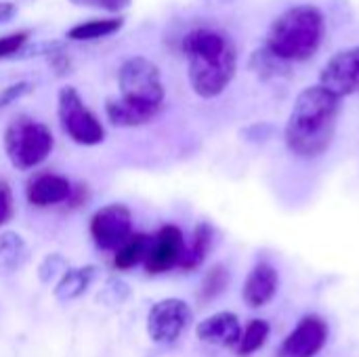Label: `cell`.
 I'll list each match as a JSON object with an SVG mask.
<instances>
[{
  "instance_id": "6da1fadb",
  "label": "cell",
  "mask_w": 359,
  "mask_h": 357,
  "mask_svg": "<svg viewBox=\"0 0 359 357\" xmlns=\"http://www.w3.org/2000/svg\"><path fill=\"white\" fill-rule=\"evenodd\" d=\"M339 116L341 99L337 95L320 84L301 90L284 126V143L288 151L303 160L324 156L334 141Z\"/></svg>"
},
{
  "instance_id": "7a4b0ae2",
  "label": "cell",
  "mask_w": 359,
  "mask_h": 357,
  "mask_svg": "<svg viewBox=\"0 0 359 357\" xmlns=\"http://www.w3.org/2000/svg\"><path fill=\"white\" fill-rule=\"evenodd\" d=\"M189 84L202 99L219 97L233 80L238 53L233 42L215 27H196L183 38Z\"/></svg>"
},
{
  "instance_id": "3957f363",
  "label": "cell",
  "mask_w": 359,
  "mask_h": 357,
  "mask_svg": "<svg viewBox=\"0 0 359 357\" xmlns=\"http://www.w3.org/2000/svg\"><path fill=\"white\" fill-rule=\"evenodd\" d=\"M326 34L324 15L318 6L301 4L284 11L269 27L265 48L284 63L307 61L322 46Z\"/></svg>"
},
{
  "instance_id": "277c9868",
  "label": "cell",
  "mask_w": 359,
  "mask_h": 357,
  "mask_svg": "<svg viewBox=\"0 0 359 357\" xmlns=\"http://www.w3.org/2000/svg\"><path fill=\"white\" fill-rule=\"evenodd\" d=\"M55 139L46 124L17 116L4 130V151L11 164L19 170H32L40 166L53 151Z\"/></svg>"
},
{
  "instance_id": "5b68a950",
  "label": "cell",
  "mask_w": 359,
  "mask_h": 357,
  "mask_svg": "<svg viewBox=\"0 0 359 357\" xmlns=\"http://www.w3.org/2000/svg\"><path fill=\"white\" fill-rule=\"evenodd\" d=\"M118 82H120L122 99L137 103V105L151 107L156 112L162 109L166 93H164L160 69L154 61H149L145 57L126 59L120 67Z\"/></svg>"
},
{
  "instance_id": "8992f818",
  "label": "cell",
  "mask_w": 359,
  "mask_h": 357,
  "mask_svg": "<svg viewBox=\"0 0 359 357\" xmlns=\"http://www.w3.org/2000/svg\"><path fill=\"white\" fill-rule=\"evenodd\" d=\"M59 122L65 135L78 145H99L105 139V128L97 116L84 105L82 97L74 86L59 90Z\"/></svg>"
},
{
  "instance_id": "52a82bcc",
  "label": "cell",
  "mask_w": 359,
  "mask_h": 357,
  "mask_svg": "<svg viewBox=\"0 0 359 357\" xmlns=\"http://www.w3.org/2000/svg\"><path fill=\"white\" fill-rule=\"evenodd\" d=\"M191 320L194 311L183 299H164L147 314V335L158 345H170L189 328Z\"/></svg>"
},
{
  "instance_id": "ba28073f",
  "label": "cell",
  "mask_w": 359,
  "mask_h": 357,
  "mask_svg": "<svg viewBox=\"0 0 359 357\" xmlns=\"http://www.w3.org/2000/svg\"><path fill=\"white\" fill-rule=\"evenodd\" d=\"M88 229L101 250H118L133 236V215L124 204H107L93 215Z\"/></svg>"
},
{
  "instance_id": "9c48e42d",
  "label": "cell",
  "mask_w": 359,
  "mask_h": 357,
  "mask_svg": "<svg viewBox=\"0 0 359 357\" xmlns=\"http://www.w3.org/2000/svg\"><path fill=\"white\" fill-rule=\"evenodd\" d=\"M328 324L324 318L311 314L301 318V322L290 330V335L278 347L276 357H313L328 343Z\"/></svg>"
},
{
  "instance_id": "30bf717a",
  "label": "cell",
  "mask_w": 359,
  "mask_h": 357,
  "mask_svg": "<svg viewBox=\"0 0 359 357\" xmlns=\"http://www.w3.org/2000/svg\"><path fill=\"white\" fill-rule=\"evenodd\" d=\"M320 86L339 99L359 90V46L337 53L320 72Z\"/></svg>"
},
{
  "instance_id": "8fae6325",
  "label": "cell",
  "mask_w": 359,
  "mask_h": 357,
  "mask_svg": "<svg viewBox=\"0 0 359 357\" xmlns=\"http://www.w3.org/2000/svg\"><path fill=\"white\" fill-rule=\"evenodd\" d=\"M183 250H185L183 231L177 225H164L149 242V250L143 261L145 271L151 276H160L179 267Z\"/></svg>"
},
{
  "instance_id": "7c38bea8",
  "label": "cell",
  "mask_w": 359,
  "mask_h": 357,
  "mask_svg": "<svg viewBox=\"0 0 359 357\" xmlns=\"http://www.w3.org/2000/svg\"><path fill=\"white\" fill-rule=\"evenodd\" d=\"M278 288H280L278 269L267 261H259L244 280L242 299L248 307L261 309L273 301V297L278 295Z\"/></svg>"
},
{
  "instance_id": "4fadbf2b",
  "label": "cell",
  "mask_w": 359,
  "mask_h": 357,
  "mask_svg": "<svg viewBox=\"0 0 359 357\" xmlns=\"http://www.w3.org/2000/svg\"><path fill=\"white\" fill-rule=\"evenodd\" d=\"M72 183L55 173H38L27 181L25 198L36 208H48L63 202H69L72 198Z\"/></svg>"
},
{
  "instance_id": "5bb4252c",
  "label": "cell",
  "mask_w": 359,
  "mask_h": 357,
  "mask_svg": "<svg viewBox=\"0 0 359 357\" xmlns=\"http://www.w3.org/2000/svg\"><path fill=\"white\" fill-rule=\"evenodd\" d=\"M196 337L206 345L231 349V347H238V343L242 339V324L236 314L219 311V314L202 320L196 326Z\"/></svg>"
},
{
  "instance_id": "9a60e30c",
  "label": "cell",
  "mask_w": 359,
  "mask_h": 357,
  "mask_svg": "<svg viewBox=\"0 0 359 357\" xmlns=\"http://www.w3.org/2000/svg\"><path fill=\"white\" fill-rule=\"evenodd\" d=\"M105 114H107V120L114 126L130 128V126H141V124L151 122L160 112H156L151 107H145V105L130 103V101H126L122 97H114V99H107Z\"/></svg>"
},
{
  "instance_id": "2e32d148",
  "label": "cell",
  "mask_w": 359,
  "mask_h": 357,
  "mask_svg": "<svg viewBox=\"0 0 359 357\" xmlns=\"http://www.w3.org/2000/svg\"><path fill=\"white\" fill-rule=\"evenodd\" d=\"M212 242H215V229H212V225L206 223V221H200L194 227L189 246H185V250H183L179 269H183V271H196L198 267H202V263L206 261V257H208V252L212 248Z\"/></svg>"
},
{
  "instance_id": "e0dca14e",
  "label": "cell",
  "mask_w": 359,
  "mask_h": 357,
  "mask_svg": "<svg viewBox=\"0 0 359 357\" xmlns=\"http://www.w3.org/2000/svg\"><path fill=\"white\" fill-rule=\"evenodd\" d=\"M97 278V267L95 265H84V267H72L65 269V274L59 278L55 286V297L63 303L80 299L95 282Z\"/></svg>"
},
{
  "instance_id": "ac0fdd59",
  "label": "cell",
  "mask_w": 359,
  "mask_h": 357,
  "mask_svg": "<svg viewBox=\"0 0 359 357\" xmlns=\"http://www.w3.org/2000/svg\"><path fill=\"white\" fill-rule=\"evenodd\" d=\"M149 242H151V236H147V234H135V236H130L116 250V257H114L116 269L128 271V269L137 267L139 263H143L145 257H147V250H149Z\"/></svg>"
},
{
  "instance_id": "d6986e66",
  "label": "cell",
  "mask_w": 359,
  "mask_h": 357,
  "mask_svg": "<svg viewBox=\"0 0 359 357\" xmlns=\"http://www.w3.org/2000/svg\"><path fill=\"white\" fill-rule=\"evenodd\" d=\"M27 259V248L21 236L17 234H0V276L17 271Z\"/></svg>"
},
{
  "instance_id": "ffe728a7",
  "label": "cell",
  "mask_w": 359,
  "mask_h": 357,
  "mask_svg": "<svg viewBox=\"0 0 359 357\" xmlns=\"http://www.w3.org/2000/svg\"><path fill=\"white\" fill-rule=\"evenodd\" d=\"M124 19L122 17H107V19H90L84 23L74 25L67 32L69 40H97V38H105L109 34H116L122 27Z\"/></svg>"
},
{
  "instance_id": "44dd1931",
  "label": "cell",
  "mask_w": 359,
  "mask_h": 357,
  "mask_svg": "<svg viewBox=\"0 0 359 357\" xmlns=\"http://www.w3.org/2000/svg\"><path fill=\"white\" fill-rule=\"evenodd\" d=\"M269 332H271V326L267 320H261V318H255L246 324V328L242 330V339L236 347L238 356L240 357H250L252 353H257L269 339Z\"/></svg>"
},
{
  "instance_id": "7402d4cb",
  "label": "cell",
  "mask_w": 359,
  "mask_h": 357,
  "mask_svg": "<svg viewBox=\"0 0 359 357\" xmlns=\"http://www.w3.org/2000/svg\"><path fill=\"white\" fill-rule=\"evenodd\" d=\"M227 286H229V269L225 265H221V263L212 265L206 271V276H204V280L200 284V292H198L200 303L202 305L212 303L215 299H219L227 290Z\"/></svg>"
},
{
  "instance_id": "603a6c76",
  "label": "cell",
  "mask_w": 359,
  "mask_h": 357,
  "mask_svg": "<svg viewBox=\"0 0 359 357\" xmlns=\"http://www.w3.org/2000/svg\"><path fill=\"white\" fill-rule=\"evenodd\" d=\"M250 67H252V69L257 72V76L263 78V80H269V78H276V76H282V74L288 72V63L280 61V59H278L276 55H271L265 46L259 48V50L252 55Z\"/></svg>"
},
{
  "instance_id": "cb8c5ba5",
  "label": "cell",
  "mask_w": 359,
  "mask_h": 357,
  "mask_svg": "<svg viewBox=\"0 0 359 357\" xmlns=\"http://www.w3.org/2000/svg\"><path fill=\"white\" fill-rule=\"evenodd\" d=\"M27 36H29L27 32H15V34H8V36H2L0 38V59L19 53L25 46Z\"/></svg>"
},
{
  "instance_id": "d4e9b609",
  "label": "cell",
  "mask_w": 359,
  "mask_h": 357,
  "mask_svg": "<svg viewBox=\"0 0 359 357\" xmlns=\"http://www.w3.org/2000/svg\"><path fill=\"white\" fill-rule=\"evenodd\" d=\"M65 261L59 257V255H48L44 261H42V265H40V280L42 282H50L57 274H65Z\"/></svg>"
},
{
  "instance_id": "484cf974",
  "label": "cell",
  "mask_w": 359,
  "mask_h": 357,
  "mask_svg": "<svg viewBox=\"0 0 359 357\" xmlns=\"http://www.w3.org/2000/svg\"><path fill=\"white\" fill-rule=\"evenodd\" d=\"M69 2L76 4V6L101 8V11H107V13H120L130 4V0H69Z\"/></svg>"
},
{
  "instance_id": "4316f807",
  "label": "cell",
  "mask_w": 359,
  "mask_h": 357,
  "mask_svg": "<svg viewBox=\"0 0 359 357\" xmlns=\"http://www.w3.org/2000/svg\"><path fill=\"white\" fill-rule=\"evenodd\" d=\"M27 90H29V82H25V80H21V82H15V84L6 86L4 90H0V107L11 105L13 101H17L19 97H23Z\"/></svg>"
},
{
  "instance_id": "83f0119b",
  "label": "cell",
  "mask_w": 359,
  "mask_h": 357,
  "mask_svg": "<svg viewBox=\"0 0 359 357\" xmlns=\"http://www.w3.org/2000/svg\"><path fill=\"white\" fill-rule=\"evenodd\" d=\"M13 217V196L4 181H0V227Z\"/></svg>"
},
{
  "instance_id": "f1b7e54d",
  "label": "cell",
  "mask_w": 359,
  "mask_h": 357,
  "mask_svg": "<svg viewBox=\"0 0 359 357\" xmlns=\"http://www.w3.org/2000/svg\"><path fill=\"white\" fill-rule=\"evenodd\" d=\"M242 135H246V139L248 141H267L271 135H273V126L271 124H255V126H250V128H246Z\"/></svg>"
},
{
  "instance_id": "f546056e",
  "label": "cell",
  "mask_w": 359,
  "mask_h": 357,
  "mask_svg": "<svg viewBox=\"0 0 359 357\" xmlns=\"http://www.w3.org/2000/svg\"><path fill=\"white\" fill-rule=\"evenodd\" d=\"M17 13V6L13 2H0V25L11 21Z\"/></svg>"
}]
</instances>
